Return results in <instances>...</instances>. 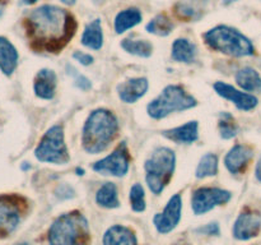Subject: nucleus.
Wrapping results in <instances>:
<instances>
[{"mask_svg": "<svg viewBox=\"0 0 261 245\" xmlns=\"http://www.w3.org/2000/svg\"><path fill=\"white\" fill-rule=\"evenodd\" d=\"M24 24L31 46L38 53H59L76 31L73 14L64 8L50 4L31 10Z\"/></svg>", "mask_w": 261, "mask_h": 245, "instance_id": "nucleus-1", "label": "nucleus"}, {"mask_svg": "<svg viewBox=\"0 0 261 245\" xmlns=\"http://www.w3.org/2000/svg\"><path fill=\"white\" fill-rule=\"evenodd\" d=\"M119 133V120L114 112L97 109L89 114L82 133V144L86 152L97 155L114 142Z\"/></svg>", "mask_w": 261, "mask_h": 245, "instance_id": "nucleus-2", "label": "nucleus"}, {"mask_svg": "<svg viewBox=\"0 0 261 245\" xmlns=\"http://www.w3.org/2000/svg\"><path fill=\"white\" fill-rule=\"evenodd\" d=\"M50 245H89L91 231L86 217L78 211L61 214L48 230Z\"/></svg>", "mask_w": 261, "mask_h": 245, "instance_id": "nucleus-3", "label": "nucleus"}, {"mask_svg": "<svg viewBox=\"0 0 261 245\" xmlns=\"http://www.w3.org/2000/svg\"><path fill=\"white\" fill-rule=\"evenodd\" d=\"M204 41L214 51L234 58L254 55L255 47L251 41L236 28L217 26L204 33Z\"/></svg>", "mask_w": 261, "mask_h": 245, "instance_id": "nucleus-4", "label": "nucleus"}, {"mask_svg": "<svg viewBox=\"0 0 261 245\" xmlns=\"http://www.w3.org/2000/svg\"><path fill=\"white\" fill-rule=\"evenodd\" d=\"M176 166V155L171 148L158 147L145 161V181L153 194L158 195L163 191L173 175Z\"/></svg>", "mask_w": 261, "mask_h": 245, "instance_id": "nucleus-5", "label": "nucleus"}, {"mask_svg": "<svg viewBox=\"0 0 261 245\" xmlns=\"http://www.w3.org/2000/svg\"><path fill=\"white\" fill-rule=\"evenodd\" d=\"M196 106L195 97L178 84H170L147 106L148 115L155 120L163 119L176 111H185Z\"/></svg>", "mask_w": 261, "mask_h": 245, "instance_id": "nucleus-6", "label": "nucleus"}, {"mask_svg": "<svg viewBox=\"0 0 261 245\" xmlns=\"http://www.w3.org/2000/svg\"><path fill=\"white\" fill-rule=\"evenodd\" d=\"M35 156L41 162L64 165L68 163L70 156L64 139V129L60 124L53 125L41 138L35 150Z\"/></svg>", "mask_w": 261, "mask_h": 245, "instance_id": "nucleus-7", "label": "nucleus"}, {"mask_svg": "<svg viewBox=\"0 0 261 245\" xmlns=\"http://www.w3.org/2000/svg\"><path fill=\"white\" fill-rule=\"evenodd\" d=\"M27 202L19 195H0V237L14 231L22 219Z\"/></svg>", "mask_w": 261, "mask_h": 245, "instance_id": "nucleus-8", "label": "nucleus"}, {"mask_svg": "<svg viewBox=\"0 0 261 245\" xmlns=\"http://www.w3.org/2000/svg\"><path fill=\"white\" fill-rule=\"evenodd\" d=\"M130 166V155L126 144L124 142L120 143L114 152L110 153L107 157L97 161L93 165V170L102 175H112L121 178L126 175Z\"/></svg>", "mask_w": 261, "mask_h": 245, "instance_id": "nucleus-9", "label": "nucleus"}, {"mask_svg": "<svg viewBox=\"0 0 261 245\" xmlns=\"http://www.w3.org/2000/svg\"><path fill=\"white\" fill-rule=\"evenodd\" d=\"M232 198L231 191L221 188H199L191 197V208L195 214H204L214 207L228 203Z\"/></svg>", "mask_w": 261, "mask_h": 245, "instance_id": "nucleus-10", "label": "nucleus"}, {"mask_svg": "<svg viewBox=\"0 0 261 245\" xmlns=\"http://www.w3.org/2000/svg\"><path fill=\"white\" fill-rule=\"evenodd\" d=\"M181 209H182V199L180 194H175L168 201L162 213H157L153 219L155 229L160 234H168L177 226L181 219Z\"/></svg>", "mask_w": 261, "mask_h": 245, "instance_id": "nucleus-11", "label": "nucleus"}, {"mask_svg": "<svg viewBox=\"0 0 261 245\" xmlns=\"http://www.w3.org/2000/svg\"><path fill=\"white\" fill-rule=\"evenodd\" d=\"M214 91L223 99L233 102L236 107L242 111H250L257 106V99L254 94L241 92L234 88L231 84H227L224 82H216L214 83Z\"/></svg>", "mask_w": 261, "mask_h": 245, "instance_id": "nucleus-12", "label": "nucleus"}, {"mask_svg": "<svg viewBox=\"0 0 261 245\" xmlns=\"http://www.w3.org/2000/svg\"><path fill=\"white\" fill-rule=\"evenodd\" d=\"M261 229V216L257 212H242L233 225V236L239 240H250L257 236Z\"/></svg>", "mask_w": 261, "mask_h": 245, "instance_id": "nucleus-13", "label": "nucleus"}, {"mask_svg": "<svg viewBox=\"0 0 261 245\" xmlns=\"http://www.w3.org/2000/svg\"><path fill=\"white\" fill-rule=\"evenodd\" d=\"M148 87L149 83L147 78H130L117 86V93L122 102L134 104L147 93Z\"/></svg>", "mask_w": 261, "mask_h": 245, "instance_id": "nucleus-14", "label": "nucleus"}, {"mask_svg": "<svg viewBox=\"0 0 261 245\" xmlns=\"http://www.w3.org/2000/svg\"><path fill=\"white\" fill-rule=\"evenodd\" d=\"M252 150L247 145L244 144H236L229 150L224 157V165H226L227 170L231 174H240L245 170L247 165H249L250 160L252 158Z\"/></svg>", "mask_w": 261, "mask_h": 245, "instance_id": "nucleus-15", "label": "nucleus"}, {"mask_svg": "<svg viewBox=\"0 0 261 245\" xmlns=\"http://www.w3.org/2000/svg\"><path fill=\"white\" fill-rule=\"evenodd\" d=\"M56 86H58V78L55 71L51 69H41L35 77V89L36 96L42 100H53L55 96Z\"/></svg>", "mask_w": 261, "mask_h": 245, "instance_id": "nucleus-16", "label": "nucleus"}, {"mask_svg": "<svg viewBox=\"0 0 261 245\" xmlns=\"http://www.w3.org/2000/svg\"><path fill=\"white\" fill-rule=\"evenodd\" d=\"M198 121H189L177 128L163 130L162 134L165 135L167 139L172 140V142L175 143H178V144H182V143L184 144H190V143H194L195 140H198Z\"/></svg>", "mask_w": 261, "mask_h": 245, "instance_id": "nucleus-17", "label": "nucleus"}, {"mask_svg": "<svg viewBox=\"0 0 261 245\" xmlns=\"http://www.w3.org/2000/svg\"><path fill=\"white\" fill-rule=\"evenodd\" d=\"M18 59L19 55L14 45L8 38L0 37V70L5 76H12L17 69Z\"/></svg>", "mask_w": 261, "mask_h": 245, "instance_id": "nucleus-18", "label": "nucleus"}, {"mask_svg": "<svg viewBox=\"0 0 261 245\" xmlns=\"http://www.w3.org/2000/svg\"><path fill=\"white\" fill-rule=\"evenodd\" d=\"M103 245H138V241L132 229L121 225H115L105 234Z\"/></svg>", "mask_w": 261, "mask_h": 245, "instance_id": "nucleus-19", "label": "nucleus"}, {"mask_svg": "<svg viewBox=\"0 0 261 245\" xmlns=\"http://www.w3.org/2000/svg\"><path fill=\"white\" fill-rule=\"evenodd\" d=\"M82 43L92 50H99L103 45V31L101 19H94L86 26L82 35Z\"/></svg>", "mask_w": 261, "mask_h": 245, "instance_id": "nucleus-20", "label": "nucleus"}, {"mask_svg": "<svg viewBox=\"0 0 261 245\" xmlns=\"http://www.w3.org/2000/svg\"><path fill=\"white\" fill-rule=\"evenodd\" d=\"M140 22H142L140 10L138 8H127V9L117 13L116 18H115V31H116V33L121 35L130 28L139 24Z\"/></svg>", "mask_w": 261, "mask_h": 245, "instance_id": "nucleus-21", "label": "nucleus"}, {"mask_svg": "<svg viewBox=\"0 0 261 245\" xmlns=\"http://www.w3.org/2000/svg\"><path fill=\"white\" fill-rule=\"evenodd\" d=\"M172 59L178 63L190 64L196 59V46L186 38H177L172 43Z\"/></svg>", "mask_w": 261, "mask_h": 245, "instance_id": "nucleus-22", "label": "nucleus"}, {"mask_svg": "<svg viewBox=\"0 0 261 245\" xmlns=\"http://www.w3.org/2000/svg\"><path fill=\"white\" fill-rule=\"evenodd\" d=\"M236 82L242 89L247 92L261 91V77L254 68H242L237 71Z\"/></svg>", "mask_w": 261, "mask_h": 245, "instance_id": "nucleus-23", "label": "nucleus"}, {"mask_svg": "<svg viewBox=\"0 0 261 245\" xmlns=\"http://www.w3.org/2000/svg\"><path fill=\"white\" fill-rule=\"evenodd\" d=\"M97 203L105 208H117L119 207V197L117 189L114 183H106L97 190Z\"/></svg>", "mask_w": 261, "mask_h": 245, "instance_id": "nucleus-24", "label": "nucleus"}, {"mask_svg": "<svg viewBox=\"0 0 261 245\" xmlns=\"http://www.w3.org/2000/svg\"><path fill=\"white\" fill-rule=\"evenodd\" d=\"M121 47L126 53L132 55L140 56V58H149L153 53L152 43L148 40H133V38H125L121 42Z\"/></svg>", "mask_w": 261, "mask_h": 245, "instance_id": "nucleus-25", "label": "nucleus"}, {"mask_svg": "<svg viewBox=\"0 0 261 245\" xmlns=\"http://www.w3.org/2000/svg\"><path fill=\"white\" fill-rule=\"evenodd\" d=\"M218 173V157L213 153H206L200 158L196 167V178L204 179L214 176Z\"/></svg>", "mask_w": 261, "mask_h": 245, "instance_id": "nucleus-26", "label": "nucleus"}, {"mask_svg": "<svg viewBox=\"0 0 261 245\" xmlns=\"http://www.w3.org/2000/svg\"><path fill=\"white\" fill-rule=\"evenodd\" d=\"M147 31L157 36H168L173 30V23L166 14H158L147 24Z\"/></svg>", "mask_w": 261, "mask_h": 245, "instance_id": "nucleus-27", "label": "nucleus"}, {"mask_svg": "<svg viewBox=\"0 0 261 245\" xmlns=\"http://www.w3.org/2000/svg\"><path fill=\"white\" fill-rule=\"evenodd\" d=\"M237 125L234 122L233 116L229 112H222L219 116V133L223 139H231L236 137Z\"/></svg>", "mask_w": 261, "mask_h": 245, "instance_id": "nucleus-28", "label": "nucleus"}, {"mask_svg": "<svg viewBox=\"0 0 261 245\" xmlns=\"http://www.w3.org/2000/svg\"><path fill=\"white\" fill-rule=\"evenodd\" d=\"M130 204L135 212H143L145 209L144 188L140 184H134L130 189Z\"/></svg>", "mask_w": 261, "mask_h": 245, "instance_id": "nucleus-29", "label": "nucleus"}, {"mask_svg": "<svg viewBox=\"0 0 261 245\" xmlns=\"http://www.w3.org/2000/svg\"><path fill=\"white\" fill-rule=\"evenodd\" d=\"M66 69H68V73L70 74V76L74 77V84H75L79 89H82V91H88V89H91L92 83H91V81L87 78V77L79 74L78 71H76L75 69L70 65L66 66Z\"/></svg>", "mask_w": 261, "mask_h": 245, "instance_id": "nucleus-30", "label": "nucleus"}, {"mask_svg": "<svg viewBox=\"0 0 261 245\" xmlns=\"http://www.w3.org/2000/svg\"><path fill=\"white\" fill-rule=\"evenodd\" d=\"M175 13L178 18L185 20H191L196 18V10L186 3H178L175 7Z\"/></svg>", "mask_w": 261, "mask_h": 245, "instance_id": "nucleus-31", "label": "nucleus"}, {"mask_svg": "<svg viewBox=\"0 0 261 245\" xmlns=\"http://www.w3.org/2000/svg\"><path fill=\"white\" fill-rule=\"evenodd\" d=\"M198 234H203V235H218L219 234V226L217 222H211V224L205 225L203 227H199L196 230Z\"/></svg>", "mask_w": 261, "mask_h": 245, "instance_id": "nucleus-32", "label": "nucleus"}, {"mask_svg": "<svg viewBox=\"0 0 261 245\" xmlns=\"http://www.w3.org/2000/svg\"><path fill=\"white\" fill-rule=\"evenodd\" d=\"M73 58L75 59L76 61H79L82 65L87 66V65H91V64L93 63V56H92L91 54L83 53V51H75V53L73 54Z\"/></svg>", "mask_w": 261, "mask_h": 245, "instance_id": "nucleus-33", "label": "nucleus"}, {"mask_svg": "<svg viewBox=\"0 0 261 245\" xmlns=\"http://www.w3.org/2000/svg\"><path fill=\"white\" fill-rule=\"evenodd\" d=\"M56 195L60 197V198H70V197L74 195V191L73 189L70 188L69 185H65V184H63V185L58 186V189H56Z\"/></svg>", "mask_w": 261, "mask_h": 245, "instance_id": "nucleus-34", "label": "nucleus"}, {"mask_svg": "<svg viewBox=\"0 0 261 245\" xmlns=\"http://www.w3.org/2000/svg\"><path fill=\"white\" fill-rule=\"evenodd\" d=\"M255 174H256L257 180L261 181V158L259 160V162H257V165H256V170H255Z\"/></svg>", "mask_w": 261, "mask_h": 245, "instance_id": "nucleus-35", "label": "nucleus"}, {"mask_svg": "<svg viewBox=\"0 0 261 245\" xmlns=\"http://www.w3.org/2000/svg\"><path fill=\"white\" fill-rule=\"evenodd\" d=\"M8 0H0V17L3 15V13H4V8L5 5H7Z\"/></svg>", "mask_w": 261, "mask_h": 245, "instance_id": "nucleus-36", "label": "nucleus"}, {"mask_svg": "<svg viewBox=\"0 0 261 245\" xmlns=\"http://www.w3.org/2000/svg\"><path fill=\"white\" fill-rule=\"evenodd\" d=\"M61 3H64L65 5H74L75 4L76 0H60Z\"/></svg>", "mask_w": 261, "mask_h": 245, "instance_id": "nucleus-37", "label": "nucleus"}, {"mask_svg": "<svg viewBox=\"0 0 261 245\" xmlns=\"http://www.w3.org/2000/svg\"><path fill=\"white\" fill-rule=\"evenodd\" d=\"M23 3H24V4H27V5H31V4H35V3H37L38 0H22Z\"/></svg>", "mask_w": 261, "mask_h": 245, "instance_id": "nucleus-38", "label": "nucleus"}, {"mask_svg": "<svg viewBox=\"0 0 261 245\" xmlns=\"http://www.w3.org/2000/svg\"><path fill=\"white\" fill-rule=\"evenodd\" d=\"M233 2H237V0H223V4L228 5V4H231V3H233Z\"/></svg>", "mask_w": 261, "mask_h": 245, "instance_id": "nucleus-39", "label": "nucleus"}, {"mask_svg": "<svg viewBox=\"0 0 261 245\" xmlns=\"http://www.w3.org/2000/svg\"><path fill=\"white\" fill-rule=\"evenodd\" d=\"M76 173H78V175H83L84 170L83 168H76Z\"/></svg>", "mask_w": 261, "mask_h": 245, "instance_id": "nucleus-40", "label": "nucleus"}, {"mask_svg": "<svg viewBox=\"0 0 261 245\" xmlns=\"http://www.w3.org/2000/svg\"><path fill=\"white\" fill-rule=\"evenodd\" d=\"M20 245H31V244H28V242H23V244H20Z\"/></svg>", "mask_w": 261, "mask_h": 245, "instance_id": "nucleus-41", "label": "nucleus"}, {"mask_svg": "<svg viewBox=\"0 0 261 245\" xmlns=\"http://www.w3.org/2000/svg\"><path fill=\"white\" fill-rule=\"evenodd\" d=\"M182 245H189V244H182Z\"/></svg>", "mask_w": 261, "mask_h": 245, "instance_id": "nucleus-42", "label": "nucleus"}]
</instances>
